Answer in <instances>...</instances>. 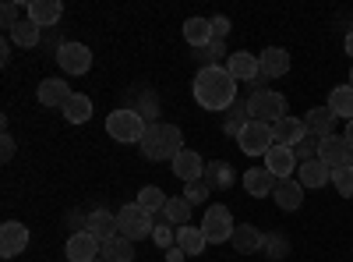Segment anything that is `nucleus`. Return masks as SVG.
I'll list each match as a JSON object with an SVG mask.
<instances>
[{"instance_id":"1","label":"nucleus","mask_w":353,"mask_h":262,"mask_svg":"<svg viewBox=\"0 0 353 262\" xmlns=\"http://www.w3.org/2000/svg\"><path fill=\"white\" fill-rule=\"evenodd\" d=\"M191 93H194V103L201 110H230L233 103H237V78H233L226 68H201L194 75V85H191Z\"/></svg>"},{"instance_id":"2","label":"nucleus","mask_w":353,"mask_h":262,"mask_svg":"<svg viewBox=\"0 0 353 262\" xmlns=\"http://www.w3.org/2000/svg\"><path fill=\"white\" fill-rule=\"evenodd\" d=\"M138 149H141L145 160H152V163H173L176 153L188 149V145H184V131L176 128V124L156 121V124L145 128V138L138 142Z\"/></svg>"},{"instance_id":"3","label":"nucleus","mask_w":353,"mask_h":262,"mask_svg":"<svg viewBox=\"0 0 353 262\" xmlns=\"http://www.w3.org/2000/svg\"><path fill=\"white\" fill-rule=\"evenodd\" d=\"M145 118L134 110V106H121V110H113L110 118H106V135L113 138V142H124V145H131V142H141L145 138Z\"/></svg>"},{"instance_id":"4","label":"nucleus","mask_w":353,"mask_h":262,"mask_svg":"<svg viewBox=\"0 0 353 262\" xmlns=\"http://www.w3.org/2000/svg\"><path fill=\"white\" fill-rule=\"evenodd\" d=\"M117 230H121V238H128V241H145V238H152V230H156V223H152V213H145L138 202H128L124 209H117Z\"/></svg>"},{"instance_id":"5","label":"nucleus","mask_w":353,"mask_h":262,"mask_svg":"<svg viewBox=\"0 0 353 262\" xmlns=\"http://www.w3.org/2000/svg\"><path fill=\"white\" fill-rule=\"evenodd\" d=\"M248 113L251 121H261V124H276L286 118V96L276 93V89H258L248 96Z\"/></svg>"},{"instance_id":"6","label":"nucleus","mask_w":353,"mask_h":262,"mask_svg":"<svg viewBox=\"0 0 353 262\" xmlns=\"http://www.w3.org/2000/svg\"><path fill=\"white\" fill-rule=\"evenodd\" d=\"M233 213L226 209V206H209L205 209V216H201V234H205V241L209 245H223V241H230L233 238Z\"/></svg>"},{"instance_id":"7","label":"nucleus","mask_w":353,"mask_h":262,"mask_svg":"<svg viewBox=\"0 0 353 262\" xmlns=\"http://www.w3.org/2000/svg\"><path fill=\"white\" fill-rule=\"evenodd\" d=\"M237 145H241V153L244 156H265L276 145L272 138V124H261V121H248L244 131L237 135Z\"/></svg>"},{"instance_id":"8","label":"nucleus","mask_w":353,"mask_h":262,"mask_svg":"<svg viewBox=\"0 0 353 262\" xmlns=\"http://www.w3.org/2000/svg\"><path fill=\"white\" fill-rule=\"evenodd\" d=\"M57 64H61L64 75H85L92 68V50L85 43H61L57 46Z\"/></svg>"},{"instance_id":"9","label":"nucleus","mask_w":353,"mask_h":262,"mask_svg":"<svg viewBox=\"0 0 353 262\" xmlns=\"http://www.w3.org/2000/svg\"><path fill=\"white\" fill-rule=\"evenodd\" d=\"M350 156H353V149H350V142H346L343 135H329V138L318 142V160L325 163L329 170L350 167Z\"/></svg>"},{"instance_id":"10","label":"nucleus","mask_w":353,"mask_h":262,"mask_svg":"<svg viewBox=\"0 0 353 262\" xmlns=\"http://www.w3.org/2000/svg\"><path fill=\"white\" fill-rule=\"evenodd\" d=\"M99 252H103V245L88 234V230H74V234L68 238V245H64L68 262H96Z\"/></svg>"},{"instance_id":"11","label":"nucleus","mask_w":353,"mask_h":262,"mask_svg":"<svg viewBox=\"0 0 353 262\" xmlns=\"http://www.w3.org/2000/svg\"><path fill=\"white\" fill-rule=\"evenodd\" d=\"M28 248V227L18 223V220H8L4 227H0V255L4 259H14Z\"/></svg>"},{"instance_id":"12","label":"nucleus","mask_w":353,"mask_h":262,"mask_svg":"<svg viewBox=\"0 0 353 262\" xmlns=\"http://www.w3.org/2000/svg\"><path fill=\"white\" fill-rule=\"evenodd\" d=\"M226 71H230L233 78H237V82H248V85H254V82L261 78L258 57H254V53H248V50L230 53V57H226Z\"/></svg>"},{"instance_id":"13","label":"nucleus","mask_w":353,"mask_h":262,"mask_svg":"<svg viewBox=\"0 0 353 262\" xmlns=\"http://www.w3.org/2000/svg\"><path fill=\"white\" fill-rule=\"evenodd\" d=\"M297 156H293V149H286V145H272L269 153H265V170L276 174V181H286L290 174H297Z\"/></svg>"},{"instance_id":"14","label":"nucleus","mask_w":353,"mask_h":262,"mask_svg":"<svg viewBox=\"0 0 353 262\" xmlns=\"http://www.w3.org/2000/svg\"><path fill=\"white\" fill-rule=\"evenodd\" d=\"M85 230H88V234H92L99 245L113 241L117 234H121V230H117V213H110V209H92V213H88Z\"/></svg>"},{"instance_id":"15","label":"nucleus","mask_w":353,"mask_h":262,"mask_svg":"<svg viewBox=\"0 0 353 262\" xmlns=\"http://www.w3.org/2000/svg\"><path fill=\"white\" fill-rule=\"evenodd\" d=\"M276 174L272 170H265V167H251V170H244V191L248 195H254V198H269L272 191H276Z\"/></svg>"},{"instance_id":"16","label":"nucleus","mask_w":353,"mask_h":262,"mask_svg":"<svg viewBox=\"0 0 353 262\" xmlns=\"http://www.w3.org/2000/svg\"><path fill=\"white\" fill-rule=\"evenodd\" d=\"M170 167H173V174H176V178H181L184 185H188V181H201V178H205V160H201L194 149H181Z\"/></svg>"},{"instance_id":"17","label":"nucleus","mask_w":353,"mask_h":262,"mask_svg":"<svg viewBox=\"0 0 353 262\" xmlns=\"http://www.w3.org/2000/svg\"><path fill=\"white\" fill-rule=\"evenodd\" d=\"M258 68H261V78H283L290 71V53L283 46H269L258 53Z\"/></svg>"},{"instance_id":"18","label":"nucleus","mask_w":353,"mask_h":262,"mask_svg":"<svg viewBox=\"0 0 353 262\" xmlns=\"http://www.w3.org/2000/svg\"><path fill=\"white\" fill-rule=\"evenodd\" d=\"M25 11H28V18H32L39 28H50V25H57V21H61V15H64V4H61V0H28V4H25Z\"/></svg>"},{"instance_id":"19","label":"nucleus","mask_w":353,"mask_h":262,"mask_svg":"<svg viewBox=\"0 0 353 262\" xmlns=\"http://www.w3.org/2000/svg\"><path fill=\"white\" fill-rule=\"evenodd\" d=\"M36 96H39L43 106H61V110H64V103H68L74 93H71V85H68L64 78H46V82H39Z\"/></svg>"},{"instance_id":"20","label":"nucleus","mask_w":353,"mask_h":262,"mask_svg":"<svg viewBox=\"0 0 353 262\" xmlns=\"http://www.w3.org/2000/svg\"><path fill=\"white\" fill-rule=\"evenodd\" d=\"M272 195H276V206H279L283 213H297V209L304 206V185H301V181H293V178L279 181Z\"/></svg>"},{"instance_id":"21","label":"nucleus","mask_w":353,"mask_h":262,"mask_svg":"<svg viewBox=\"0 0 353 262\" xmlns=\"http://www.w3.org/2000/svg\"><path fill=\"white\" fill-rule=\"evenodd\" d=\"M304 135H307L304 121H301V118H290V113H286L283 121L272 124V138H276V145H286V149H293L297 142H304Z\"/></svg>"},{"instance_id":"22","label":"nucleus","mask_w":353,"mask_h":262,"mask_svg":"<svg viewBox=\"0 0 353 262\" xmlns=\"http://www.w3.org/2000/svg\"><path fill=\"white\" fill-rule=\"evenodd\" d=\"M233 248H237L241 255H254V252H261L265 248V234L258 227H251V223H237L233 227Z\"/></svg>"},{"instance_id":"23","label":"nucleus","mask_w":353,"mask_h":262,"mask_svg":"<svg viewBox=\"0 0 353 262\" xmlns=\"http://www.w3.org/2000/svg\"><path fill=\"white\" fill-rule=\"evenodd\" d=\"M332 124H336V118H332V110H329V106H311V110L304 113V128H307V135H314V138H329V135H336Z\"/></svg>"},{"instance_id":"24","label":"nucleus","mask_w":353,"mask_h":262,"mask_svg":"<svg viewBox=\"0 0 353 262\" xmlns=\"http://www.w3.org/2000/svg\"><path fill=\"white\" fill-rule=\"evenodd\" d=\"M297 181H301L304 188H325V185L332 181V170L321 163V160H307V163L297 167Z\"/></svg>"},{"instance_id":"25","label":"nucleus","mask_w":353,"mask_h":262,"mask_svg":"<svg viewBox=\"0 0 353 262\" xmlns=\"http://www.w3.org/2000/svg\"><path fill=\"white\" fill-rule=\"evenodd\" d=\"M184 39H188L194 50H205L209 43H216V36H212V18H188V21H184Z\"/></svg>"},{"instance_id":"26","label":"nucleus","mask_w":353,"mask_h":262,"mask_svg":"<svg viewBox=\"0 0 353 262\" xmlns=\"http://www.w3.org/2000/svg\"><path fill=\"white\" fill-rule=\"evenodd\" d=\"M332 118H343V121H353V85H336L329 93V103Z\"/></svg>"},{"instance_id":"27","label":"nucleus","mask_w":353,"mask_h":262,"mask_svg":"<svg viewBox=\"0 0 353 262\" xmlns=\"http://www.w3.org/2000/svg\"><path fill=\"white\" fill-rule=\"evenodd\" d=\"M8 36H11V43H18V46L28 50V46H39V43H43V28H39L32 18H21Z\"/></svg>"},{"instance_id":"28","label":"nucleus","mask_w":353,"mask_h":262,"mask_svg":"<svg viewBox=\"0 0 353 262\" xmlns=\"http://www.w3.org/2000/svg\"><path fill=\"white\" fill-rule=\"evenodd\" d=\"M205 234H201V227H176V248H184V255H201L205 252Z\"/></svg>"},{"instance_id":"29","label":"nucleus","mask_w":353,"mask_h":262,"mask_svg":"<svg viewBox=\"0 0 353 262\" xmlns=\"http://www.w3.org/2000/svg\"><path fill=\"white\" fill-rule=\"evenodd\" d=\"M191 202L184 195H176V198H166V209H163V220L173 223V227H188L191 223Z\"/></svg>"},{"instance_id":"30","label":"nucleus","mask_w":353,"mask_h":262,"mask_svg":"<svg viewBox=\"0 0 353 262\" xmlns=\"http://www.w3.org/2000/svg\"><path fill=\"white\" fill-rule=\"evenodd\" d=\"M64 118L71 124H85V121H92V100H88L85 93H74L68 103H64Z\"/></svg>"},{"instance_id":"31","label":"nucleus","mask_w":353,"mask_h":262,"mask_svg":"<svg viewBox=\"0 0 353 262\" xmlns=\"http://www.w3.org/2000/svg\"><path fill=\"white\" fill-rule=\"evenodd\" d=\"M106 262H134V241H128V238H121L117 234L113 241H106L103 245V252H99Z\"/></svg>"},{"instance_id":"32","label":"nucleus","mask_w":353,"mask_h":262,"mask_svg":"<svg viewBox=\"0 0 353 262\" xmlns=\"http://www.w3.org/2000/svg\"><path fill=\"white\" fill-rule=\"evenodd\" d=\"M205 185H209V188H230L233 185V167L226 160L205 163Z\"/></svg>"},{"instance_id":"33","label":"nucleus","mask_w":353,"mask_h":262,"mask_svg":"<svg viewBox=\"0 0 353 262\" xmlns=\"http://www.w3.org/2000/svg\"><path fill=\"white\" fill-rule=\"evenodd\" d=\"M166 198H170V195H166L163 188L145 185V188L138 191V198H134V202H138V206H141L145 213H163V209H166Z\"/></svg>"},{"instance_id":"34","label":"nucleus","mask_w":353,"mask_h":262,"mask_svg":"<svg viewBox=\"0 0 353 262\" xmlns=\"http://www.w3.org/2000/svg\"><path fill=\"white\" fill-rule=\"evenodd\" d=\"M248 121H251V113H248V100H237V103L230 106V118H226L223 131H226V135H233V138H237V135L244 131V124H248Z\"/></svg>"},{"instance_id":"35","label":"nucleus","mask_w":353,"mask_h":262,"mask_svg":"<svg viewBox=\"0 0 353 262\" xmlns=\"http://www.w3.org/2000/svg\"><path fill=\"white\" fill-rule=\"evenodd\" d=\"M134 110L145 118V124H156V113H159V100H156V93H141V96H134Z\"/></svg>"},{"instance_id":"36","label":"nucleus","mask_w":353,"mask_h":262,"mask_svg":"<svg viewBox=\"0 0 353 262\" xmlns=\"http://www.w3.org/2000/svg\"><path fill=\"white\" fill-rule=\"evenodd\" d=\"M332 185H336V191H339L343 198H353V170H350V167L332 170Z\"/></svg>"},{"instance_id":"37","label":"nucleus","mask_w":353,"mask_h":262,"mask_svg":"<svg viewBox=\"0 0 353 262\" xmlns=\"http://www.w3.org/2000/svg\"><path fill=\"white\" fill-rule=\"evenodd\" d=\"M152 241H156L163 252H166V248H173V245H176V227H173V223H156Z\"/></svg>"},{"instance_id":"38","label":"nucleus","mask_w":353,"mask_h":262,"mask_svg":"<svg viewBox=\"0 0 353 262\" xmlns=\"http://www.w3.org/2000/svg\"><path fill=\"white\" fill-rule=\"evenodd\" d=\"M209 195H212V188L205 185V178H201V181H188V185H184V198L191 202V206H198V202H205Z\"/></svg>"},{"instance_id":"39","label":"nucleus","mask_w":353,"mask_h":262,"mask_svg":"<svg viewBox=\"0 0 353 262\" xmlns=\"http://www.w3.org/2000/svg\"><path fill=\"white\" fill-rule=\"evenodd\" d=\"M21 18H28V11H25L21 4H4V8H0V21H4L8 32H11V28H14Z\"/></svg>"},{"instance_id":"40","label":"nucleus","mask_w":353,"mask_h":262,"mask_svg":"<svg viewBox=\"0 0 353 262\" xmlns=\"http://www.w3.org/2000/svg\"><path fill=\"white\" fill-rule=\"evenodd\" d=\"M219 57H230V53H226V43H209V46L201 50L205 68H219Z\"/></svg>"},{"instance_id":"41","label":"nucleus","mask_w":353,"mask_h":262,"mask_svg":"<svg viewBox=\"0 0 353 262\" xmlns=\"http://www.w3.org/2000/svg\"><path fill=\"white\" fill-rule=\"evenodd\" d=\"M265 252H269L272 259H283L290 252V241L286 238H265Z\"/></svg>"},{"instance_id":"42","label":"nucleus","mask_w":353,"mask_h":262,"mask_svg":"<svg viewBox=\"0 0 353 262\" xmlns=\"http://www.w3.org/2000/svg\"><path fill=\"white\" fill-rule=\"evenodd\" d=\"M212 36H216V43H226V36H230V18L226 15L212 18Z\"/></svg>"},{"instance_id":"43","label":"nucleus","mask_w":353,"mask_h":262,"mask_svg":"<svg viewBox=\"0 0 353 262\" xmlns=\"http://www.w3.org/2000/svg\"><path fill=\"white\" fill-rule=\"evenodd\" d=\"M11 156H14V138L4 131V138H0V160H4V163H11Z\"/></svg>"},{"instance_id":"44","label":"nucleus","mask_w":353,"mask_h":262,"mask_svg":"<svg viewBox=\"0 0 353 262\" xmlns=\"http://www.w3.org/2000/svg\"><path fill=\"white\" fill-rule=\"evenodd\" d=\"M184 259H188V255H184V248H176V245H173V248H166V262H184Z\"/></svg>"},{"instance_id":"45","label":"nucleus","mask_w":353,"mask_h":262,"mask_svg":"<svg viewBox=\"0 0 353 262\" xmlns=\"http://www.w3.org/2000/svg\"><path fill=\"white\" fill-rule=\"evenodd\" d=\"M8 53H11V36L0 43V61H4V64H8Z\"/></svg>"},{"instance_id":"46","label":"nucleus","mask_w":353,"mask_h":262,"mask_svg":"<svg viewBox=\"0 0 353 262\" xmlns=\"http://www.w3.org/2000/svg\"><path fill=\"white\" fill-rule=\"evenodd\" d=\"M343 138L350 142V149H353V121H346V131H343Z\"/></svg>"},{"instance_id":"47","label":"nucleus","mask_w":353,"mask_h":262,"mask_svg":"<svg viewBox=\"0 0 353 262\" xmlns=\"http://www.w3.org/2000/svg\"><path fill=\"white\" fill-rule=\"evenodd\" d=\"M343 46H346V53L353 57V28H350V36H346V43H343Z\"/></svg>"},{"instance_id":"48","label":"nucleus","mask_w":353,"mask_h":262,"mask_svg":"<svg viewBox=\"0 0 353 262\" xmlns=\"http://www.w3.org/2000/svg\"><path fill=\"white\" fill-rule=\"evenodd\" d=\"M350 85H353V68H350Z\"/></svg>"},{"instance_id":"49","label":"nucleus","mask_w":353,"mask_h":262,"mask_svg":"<svg viewBox=\"0 0 353 262\" xmlns=\"http://www.w3.org/2000/svg\"><path fill=\"white\" fill-rule=\"evenodd\" d=\"M350 170H353V156H350Z\"/></svg>"},{"instance_id":"50","label":"nucleus","mask_w":353,"mask_h":262,"mask_svg":"<svg viewBox=\"0 0 353 262\" xmlns=\"http://www.w3.org/2000/svg\"><path fill=\"white\" fill-rule=\"evenodd\" d=\"M96 262H106V259H103V255H99V259H96Z\"/></svg>"}]
</instances>
